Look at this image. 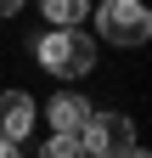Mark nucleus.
<instances>
[{
    "mask_svg": "<svg viewBox=\"0 0 152 158\" xmlns=\"http://www.w3.org/2000/svg\"><path fill=\"white\" fill-rule=\"evenodd\" d=\"M34 56H40V68L56 73V79H79V73L96 68V40L85 28H51V34H40Z\"/></svg>",
    "mask_w": 152,
    "mask_h": 158,
    "instance_id": "1",
    "label": "nucleus"
},
{
    "mask_svg": "<svg viewBox=\"0 0 152 158\" xmlns=\"http://www.w3.org/2000/svg\"><path fill=\"white\" fill-rule=\"evenodd\" d=\"M96 28H102L107 45H146L152 40V11L141 6V0H102Z\"/></svg>",
    "mask_w": 152,
    "mask_h": 158,
    "instance_id": "2",
    "label": "nucleus"
},
{
    "mask_svg": "<svg viewBox=\"0 0 152 158\" xmlns=\"http://www.w3.org/2000/svg\"><path fill=\"white\" fill-rule=\"evenodd\" d=\"M85 158H130L135 152V124L124 113H90V124L79 130Z\"/></svg>",
    "mask_w": 152,
    "mask_h": 158,
    "instance_id": "3",
    "label": "nucleus"
},
{
    "mask_svg": "<svg viewBox=\"0 0 152 158\" xmlns=\"http://www.w3.org/2000/svg\"><path fill=\"white\" fill-rule=\"evenodd\" d=\"M34 118H40V107H34L28 90H0V141H11V147L28 141Z\"/></svg>",
    "mask_w": 152,
    "mask_h": 158,
    "instance_id": "4",
    "label": "nucleus"
},
{
    "mask_svg": "<svg viewBox=\"0 0 152 158\" xmlns=\"http://www.w3.org/2000/svg\"><path fill=\"white\" fill-rule=\"evenodd\" d=\"M45 118H51V124H56V135H79L85 124H90V102H85V96H51V107H45Z\"/></svg>",
    "mask_w": 152,
    "mask_h": 158,
    "instance_id": "5",
    "label": "nucleus"
},
{
    "mask_svg": "<svg viewBox=\"0 0 152 158\" xmlns=\"http://www.w3.org/2000/svg\"><path fill=\"white\" fill-rule=\"evenodd\" d=\"M40 11H45L51 28H79L90 17V0H40Z\"/></svg>",
    "mask_w": 152,
    "mask_h": 158,
    "instance_id": "6",
    "label": "nucleus"
},
{
    "mask_svg": "<svg viewBox=\"0 0 152 158\" xmlns=\"http://www.w3.org/2000/svg\"><path fill=\"white\" fill-rule=\"evenodd\" d=\"M40 158H85V147H79V135H51L40 147Z\"/></svg>",
    "mask_w": 152,
    "mask_h": 158,
    "instance_id": "7",
    "label": "nucleus"
},
{
    "mask_svg": "<svg viewBox=\"0 0 152 158\" xmlns=\"http://www.w3.org/2000/svg\"><path fill=\"white\" fill-rule=\"evenodd\" d=\"M23 11V0H0V17H17Z\"/></svg>",
    "mask_w": 152,
    "mask_h": 158,
    "instance_id": "8",
    "label": "nucleus"
},
{
    "mask_svg": "<svg viewBox=\"0 0 152 158\" xmlns=\"http://www.w3.org/2000/svg\"><path fill=\"white\" fill-rule=\"evenodd\" d=\"M0 158H23V152H17V147H11V141H0Z\"/></svg>",
    "mask_w": 152,
    "mask_h": 158,
    "instance_id": "9",
    "label": "nucleus"
},
{
    "mask_svg": "<svg viewBox=\"0 0 152 158\" xmlns=\"http://www.w3.org/2000/svg\"><path fill=\"white\" fill-rule=\"evenodd\" d=\"M130 158H146V152H141V147H135V152H130Z\"/></svg>",
    "mask_w": 152,
    "mask_h": 158,
    "instance_id": "10",
    "label": "nucleus"
}]
</instances>
